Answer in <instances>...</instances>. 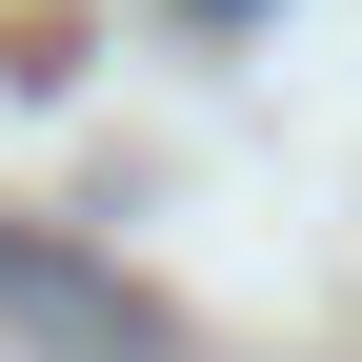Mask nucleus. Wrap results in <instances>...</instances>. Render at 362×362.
Listing matches in <instances>:
<instances>
[{
  "label": "nucleus",
  "instance_id": "f257e3e1",
  "mask_svg": "<svg viewBox=\"0 0 362 362\" xmlns=\"http://www.w3.org/2000/svg\"><path fill=\"white\" fill-rule=\"evenodd\" d=\"M0 302H21L40 342H81V362H141V342H161V302H141V282H81V262H61V242H21V221H0Z\"/></svg>",
  "mask_w": 362,
  "mask_h": 362
}]
</instances>
